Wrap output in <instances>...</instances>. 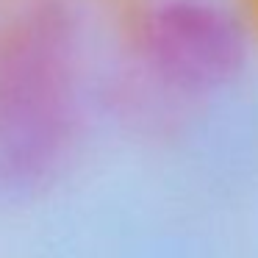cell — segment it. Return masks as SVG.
Instances as JSON below:
<instances>
[{"mask_svg": "<svg viewBox=\"0 0 258 258\" xmlns=\"http://www.w3.org/2000/svg\"><path fill=\"white\" fill-rule=\"evenodd\" d=\"M153 67L180 89H214L239 70L241 36L233 20L200 0H178L147 25Z\"/></svg>", "mask_w": 258, "mask_h": 258, "instance_id": "cell-1", "label": "cell"}]
</instances>
